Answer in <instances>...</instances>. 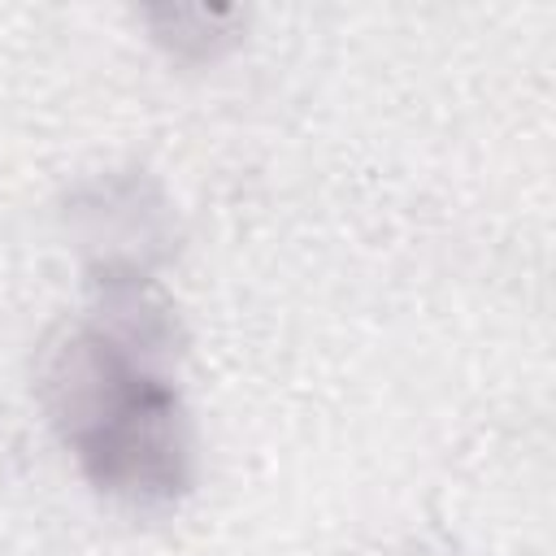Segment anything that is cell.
<instances>
[{"mask_svg": "<svg viewBox=\"0 0 556 556\" xmlns=\"http://www.w3.org/2000/svg\"><path fill=\"white\" fill-rule=\"evenodd\" d=\"M35 391L74 465L104 500L169 508L191 491L195 434L165 361L83 317L39 348Z\"/></svg>", "mask_w": 556, "mask_h": 556, "instance_id": "cell-1", "label": "cell"}]
</instances>
